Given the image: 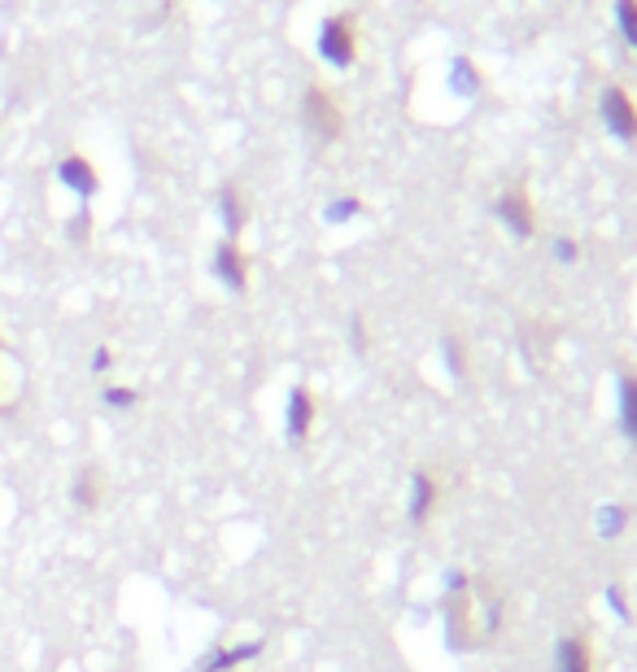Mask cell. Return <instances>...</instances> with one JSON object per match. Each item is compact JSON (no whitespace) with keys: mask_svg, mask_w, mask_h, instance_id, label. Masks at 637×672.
I'll list each match as a JSON object with an SVG mask.
<instances>
[{"mask_svg":"<svg viewBox=\"0 0 637 672\" xmlns=\"http://www.w3.org/2000/svg\"><path fill=\"white\" fill-rule=\"evenodd\" d=\"M315 48L327 66L349 70L354 57H358V18H354V13H332V18H323V22H319Z\"/></svg>","mask_w":637,"mask_h":672,"instance_id":"obj_1","label":"cell"},{"mask_svg":"<svg viewBox=\"0 0 637 672\" xmlns=\"http://www.w3.org/2000/svg\"><path fill=\"white\" fill-rule=\"evenodd\" d=\"M302 123H306V131L315 140H323V144H332L345 131V114H340L336 96L327 88H319V83H311L306 96H302Z\"/></svg>","mask_w":637,"mask_h":672,"instance_id":"obj_2","label":"cell"},{"mask_svg":"<svg viewBox=\"0 0 637 672\" xmlns=\"http://www.w3.org/2000/svg\"><path fill=\"white\" fill-rule=\"evenodd\" d=\"M210 276L228 289V293H245L250 289V254L236 241H219L210 254Z\"/></svg>","mask_w":637,"mask_h":672,"instance_id":"obj_3","label":"cell"},{"mask_svg":"<svg viewBox=\"0 0 637 672\" xmlns=\"http://www.w3.org/2000/svg\"><path fill=\"white\" fill-rule=\"evenodd\" d=\"M603 123H607L612 136H621L625 144H634L637 140V101L629 96V88H621V83H607V88H603Z\"/></svg>","mask_w":637,"mask_h":672,"instance_id":"obj_4","label":"cell"},{"mask_svg":"<svg viewBox=\"0 0 637 672\" xmlns=\"http://www.w3.org/2000/svg\"><path fill=\"white\" fill-rule=\"evenodd\" d=\"M315 415H319L315 393H311L306 384H298V389L289 393V402H285V441H289L293 450L306 445V437H311V428H315Z\"/></svg>","mask_w":637,"mask_h":672,"instance_id":"obj_5","label":"cell"},{"mask_svg":"<svg viewBox=\"0 0 637 672\" xmlns=\"http://www.w3.org/2000/svg\"><path fill=\"white\" fill-rule=\"evenodd\" d=\"M57 179H61L79 201H92V197L101 193V175H96V166H92L83 153H66V158L57 162Z\"/></svg>","mask_w":637,"mask_h":672,"instance_id":"obj_6","label":"cell"},{"mask_svg":"<svg viewBox=\"0 0 637 672\" xmlns=\"http://www.w3.org/2000/svg\"><path fill=\"white\" fill-rule=\"evenodd\" d=\"M215 210H219V223H223L228 241H236V236L250 228V197H245L236 184H223V188H219Z\"/></svg>","mask_w":637,"mask_h":672,"instance_id":"obj_7","label":"cell"},{"mask_svg":"<svg viewBox=\"0 0 637 672\" xmlns=\"http://www.w3.org/2000/svg\"><path fill=\"white\" fill-rule=\"evenodd\" d=\"M498 219H502L516 236H533V228H537V215H533V201H529L524 188H507V193L498 197Z\"/></svg>","mask_w":637,"mask_h":672,"instance_id":"obj_8","label":"cell"},{"mask_svg":"<svg viewBox=\"0 0 637 672\" xmlns=\"http://www.w3.org/2000/svg\"><path fill=\"white\" fill-rule=\"evenodd\" d=\"M437 502H441V485L432 480V472H410V524H428V515L437 511Z\"/></svg>","mask_w":637,"mask_h":672,"instance_id":"obj_9","label":"cell"},{"mask_svg":"<svg viewBox=\"0 0 637 672\" xmlns=\"http://www.w3.org/2000/svg\"><path fill=\"white\" fill-rule=\"evenodd\" d=\"M263 638H254V642H236V647H215L201 664H197V672H232L241 669V664H250V660H258L263 656Z\"/></svg>","mask_w":637,"mask_h":672,"instance_id":"obj_10","label":"cell"},{"mask_svg":"<svg viewBox=\"0 0 637 672\" xmlns=\"http://www.w3.org/2000/svg\"><path fill=\"white\" fill-rule=\"evenodd\" d=\"M105 498V480H101V467H79L74 480H70V502L79 511H96Z\"/></svg>","mask_w":637,"mask_h":672,"instance_id":"obj_11","label":"cell"},{"mask_svg":"<svg viewBox=\"0 0 637 672\" xmlns=\"http://www.w3.org/2000/svg\"><path fill=\"white\" fill-rule=\"evenodd\" d=\"M559 672H594V651H590V638L568 634V638L559 642Z\"/></svg>","mask_w":637,"mask_h":672,"instance_id":"obj_12","label":"cell"},{"mask_svg":"<svg viewBox=\"0 0 637 672\" xmlns=\"http://www.w3.org/2000/svg\"><path fill=\"white\" fill-rule=\"evenodd\" d=\"M621 428L629 441H637V375L621 380Z\"/></svg>","mask_w":637,"mask_h":672,"instance_id":"obj_13","label":"cell"},{"mask_svg":"<svg viewBox=\"0 0 637 672\" xmlns=\"http://www.w3.org/2000/svg\"><path fill=\"white\" fill-rule=\"evenodd\" d=\"M450 79H454V92H463V96H476V92H480V74H476V66H472L467 57L454 61Z\"/></svg>","mask_w":637,"mask_h":672,"instance_id":"obj_14","label":"cell"},{"mask_svg":"<svg viewBox=\"0 0 637 672\" xmlns=\"http://www.w3.org/2000/svg\"><path fill=\"white\" fill-rule=\"evenodd\" d=\"M358 215H362V201H358V197H336V201H327V210H323V219L336 223V228L349 223V219H358Z\"/></svg>","mask_w":637,"mask_h":672,"instance_id":"obj_15","label":"cell"},{"mask_svg":"<svg viewBox=\"0 0 637 672\" xmlns=\"http://www.w3.org/2000/svg\"><path fill=\"white\" fill-rule=\"evenodd\" d=\"M101 402H105L109 410H131V406L140 402V389H131V384H105Z\"/></svg>","mask_w":637,"mask_h":672,"instance_id":"obj_16","label":"cell"},{"mask_svg":"<svg viewBox=\"0 0 637 672\" xmlns=\"http://www.w3.org/2000/svg\"><path fill=\"white\" fill-rule=\"evenodd\" d=\"M616 26H621V35L637 48V0H616Z\"/></svg>","mask_w":637,"mask_h":672,"instance_id":"obj_17","label":"cell"},{"mask_svg":"<svg viewBox=\"0 0 637 672\" xmlns=\"http://www.w3.org/2000/svg\"><path fill=\"white\" fill-rule=\"evenodd\" d=\"M66 232H70V241H74V245H88V232H92V215H88V206H83V210L70 219V228H66Z\"/></svg>","mask_w":637,"mask_h":672,"instance_id":"obj_18","label":"cell"},{"mask_svg":"<svg viewBox=\"0 0 637 672\" xmlns=\"http://www.w3.org/2000/svg\"><path fill=\"white\" fill-rule=\"evenodd\" d=\"M109 367H114V349H109V345H96V349H92V367H88V371L105 375Z\"/></svg>","mask_w":637,"mask_h":672,"instance_id":"obj_19","label":"cell"},{"mask_svg":"<svg viewBox=\"0 0 637 672\" xmlns=\"http://www.w3.org/2000/svg\"><path fill=\"white\" fill-rule=\"evenodd\" d=\"M441 349H445V362H450V371H454V375H463V345H459V340L450 336V340H445Z\"/></svg>","mask_w":637,"mask_h":672,"instance_id":"obj_20","label":"cell"},{"mask_svg":"<svg viewBox=\"0 0 637 672\" xmlns=\"http://www.w3.org/2000/svg\"><path fill=\"white\" fill-rule=\"evenodd\" d=\"M621 524H625V511H621V507H607L599 529H603V537H612V533H621Z\"/></svg>","mask_w":637,"mask_h":672,"instance_id":"obj_21","label":"cell"},{"mask_svg":"<svg viewBox=\"0 0 637 672\" xmlns=\"http://www.w3.org/2000/svg\"><path fill=\"white\" fill-rule=\"evenodd\" d=\"M555 254H559V263H577V254H581V250H577V245L564 236V241H555Z\"/></svg>","mask_w":637,"mask_h":672,"instance_id":"obj_22","label":"cell"},{"mask_svg":"<svg viewBox=\"0 0 637 672\" xmlns=\"http://www.w3.org/2000/svg\"><path fill=\"white\" fill-rule=\"evenodd\" d=\"M0 406H4V402H0Z\"/></svg>","mask_w":637,"mask_h":672,"instance_id":"obj_23","label":"cell"}]
</instances>
